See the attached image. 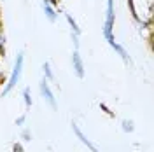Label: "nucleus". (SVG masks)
<instances>
[{
    "mask_svg": "<svg viewBox=\"0 0 154 152\" xmlns=\"http://www.w3.org/2000/svg\"><path fill=\"white\" fill-rule=\"evenodd\" d=\"M23 65H25V53L21 51V53H18V56H16V63H14V68H12V72H11L9 81H7L5 87L2 89V96H7L11 91L18 86L19 79H21V74H23Z\"/></svg>",
    "mask_w": 154,
    "mask_h": 152,
    "instance_id": "f257e3e1",
    "label": "nucleus"
},
{
    "mask_svg": "<svg viewBox=\"0 0 154 152\" xmlns=\"http://www.w3.org/2000/svg\"><path fill=\"white\" fill-rule=\"evenodd\" d=\"M114 21H116V12H114V0H107V9H105V23H103V37L107 44L110 46L116 42L114 38Z\"/></svg>",
    "mask_w": 154,
    "mask_h": 152,
    "instance_id": "f03ea898",
    "label": "nucleus"
},
{
    "mask_svg": "<svg viewBox=\"0 0 154 152\" xmlns=\"http://www.w3.org/2000/svg\"><path fill=\"white\" fill-rule=\"evenodd\" d=\"M38 89H40V95H42V98H44V102H46L53 110H58L56 96H54V93H53V91H51V87H49V81L42 79V81H40V84H38Z\"/></svg>",
    "mask_w": 154,
    "mask_h": 152,
    "instance_id": "7ed1b4c3",
    "label": "nucleus"
},
{
    "mask_svg": "<svg viewBox=\"0 0 154 152\" xmlns=\"http://www.w3.org/2000/svg\"><path fill=\"white\" fill-rule=\"evenodd\" d=\"M72 131H74V135H75L77 138H79V142L82 143V145H86V147H88V149H89L91 152H100V150H98V147H96L95 143H93V142H91V140H89V138L86 136V135L82 133V129L79 128V124L72 123Z\"/></svg>",
    "mask_w": 154,
    "mask_h": 152,
    "instance_id": "20e7f679",
    "label": "nucleus"
},
{
    "mask_svg": "<svg viewBox=\"0 0 154 152\" xmlns=\"http://www.w3.org/2000/svg\"><path fill=\"white\" fill-rule=\"evenodd\" d=\"M72 68H74V74L77 79H84V61L79 54V51H75V49L72 53Z\"/></svg>",
    "mask_w": 154,
    "mask_h": 152,
    "instance_id": "39448f33",
    "label": "nucleus"
},
{
    "mask_svg": "<svg viewBox=\"0 0 154 152\" xmlns=\"http://www.w3.org/2000/svg\"><path fill=\"white\" fill-rule=\"evenodd\" d=\"M110 47L114 49L117 54H119V58H121V59L125 61L126 65H131V58H130L128 51H126V49L123 47V46H121V44H117V42H112V44H110Z\"/></svg>",
    "mask_w": 154,
    "mask_h": 152,
    "instance_id": "423d86ee",
    "label": "nucleus"
},
{
    "mask_svg": "<svg viewBox=\"0 0 154 152\" xmlns=\"http://www.w3.org/2000/svg\"><path fill=\"white\" fill-rule=\"evenodd\" d=\"M42 9H44V14H46V18L51 21V23H54L58 19V12H56V9L53 7V5H49L48 2H44L42 0Z\"/></svg>",
    "mask_w": 154,
    "mask_h": 152,
    "instance_id": "0eeeda50",
    "label": "nucleus"
},
{
    "mask_svg": "<svg viewBox=\"0 0 154 152\" xmlns=\"http://www.w3.org/2000/svg\"><path fill=\"white\" fill-rule=\"evenodd\" d=\"M65 19H67V23H68V26H70V32L74 33V35H77V37H81V33H82V30H81V26L77 25V21L68 12H65Z\"/></svg>",
    "mask_w": 154,
    "mask_h": 152,
    "instance_id": "6e6552de",
    "label": "nucleus"
},
{
    "mask_svg": "<svg viewBox=\"0 0 154 152\" xmlns=\"http://www.w3.org/2000/svg\"><path fill=\"white\" fill-rule=\"evenodd\" d=\"M42 72H44V79L46 81H54V74H53V68H51V63L49 61H44Z\"/></svg>",
    "mask_w": 154,
    "mask_h": 152,
    "instance_id": "1a4fd4ad",
    "label": "nucleus"
},
{
    "mask_svg": "<svg viewBox=\"0 0 154 152\" xmlns=\"http://www.w3.org/2000/svg\"><path fill=\"white\" fill-rule=\"evenodd\" d=\"M121 129L125 131V133H133L135 131V123L131 119H123V123H121Z\"/></svg>",
    "mask_w": 154,
    "mask_h": 152,
    "instance_id": "9d476101",
    "label": "nucleus"
},
{
    "mask_svg": "<svg viewBox=\"0 0 154 152\" xmlns=\"http://www.w3.org/2000/svg\"><path fill=\"white\" fill-rule=\"evenodd\" d=\"M126 2H128V5H130V12H131V18H133L135 21L138 23V25H144V21L138 18V14H137V9H135V2H133V0H126Z\"/></svg>",
    "mask_w": 154,
    "mask_h": 152,
    "instance_id": "9b49d317",
    "label": "nucleus"
},
{
    "mask_svg": "<svg viewBox=\"0 0 154 152\" xmlns=\"http://www.w3.org/2000/svg\"><path fill=\"white\" fill-rule=\"evenodd\" d=\"M23 102H25V107L26 108L32 107V93H30V87H25L23 89Z\"/></svg>",
    "mask_w": 154,
    "mask_h": 152,
    "instance_id": "f8f14e48",
    "label": "nucleus"
},
{
    "mask_svg": "<svg viewBox=\"0 0 154 152\" xmlns=\"http://www.w3.org/2000/svg\"><path fill=\"white\" fill-rule=\"evenodd\" d=\"M4 47H5V33L4 30L0 28V54L4 56Z\"/></svg>",
    "mask_w": 154,
    "mask_h": 152,
    "instance_id": "ddd939ff",
    "label": "nucleus"
},
{
    "mask_svg": "<svg viewBox=\"0 0 154 152\" xmlns=\"http://www.w3.org/2000/svg\"><path fill=\"white\" fill-rule=\"evenodd\" d=\"M21 138H23L25 142H30V140H32V131H30V129H23V133H21Z\"/></svg>",
    "mask_w": 154,
    "mask_h": 152,
    "instance_id": "4468645a",
    "label": "nucleus"
},
{
    "mask_svg": "<svg viewBox=\"0 0 154 152\" xmlns=\"http://www.w3.org/2000/svg\"><path fill=\"white\" fill-rule=\"evenodd\" d=\"M26 123V114L19 115V117H16V126H23V124Z\"/></svg>",
    "mask_w": 154,
    "mask_h": 152,
    "instance_id": "2eb2a0df",
    "label": "nucleus"
},
{
    "mask_svg": "<svg viewBox=\"0 0 154 152\" xmlns=\"http://www.w3.org/2000/svg\"><path fill=\"white\" fill-rule=\"evenodd\" d=\"M100 108H102V110H103V112H105L107 115H110V117H114V112H112V110H109V107H107L105 103H100Z\"/></svg>",
    "mask_w": 154,
    "mask_h": 152,
    "instance_id": "dca6fc26",
    "label": "nucleus"
},
{
    "mask_svg": "<svg viewBox=\"0 0 154 152\" xmlns=\"http://www.w3.org/2000/svg\"><path fill=\"white\" fill-rule=\"evenodd\" d=\"M72 42H74V47H75V51H79L81 40H79V37H77V35H74V33H72Z\"/></svg>",
    "mask_w": 154,
    "mask_h": 152,
    "instance_id": "f3484780",
    "label": "nucleus"
},
{
    "mask_svg": "<svg viewBox=\"0 0 154 152\" xmlns=\"http://www.w3.org/2000/svg\"><path fill=\"white\" fill-rule=\"evenodd\" d=\"M12 152H25V149H23V145H21V143H14V145H12Z\"/></svg>",
    "mask_w": 154,
    "mask_h": 152,
    "instance_id": "a211bd4d",
    "label": "nucleus"
},
{
    "mask_svg": "<svg viewBox=\"0 0 154 152\" xmlns=\"http://www.w3.org/2000/svg\"><path fill=\"white\" fill-rule=\"evenodd\" d=\"M4 84V72H2V70H0V86Z\"/></svg>",
    "mask_w": 154,
    "mask_h": 152,
    "instance_id": "6ab92c4d",
    "label": "nucleus"
}]
</instances>
